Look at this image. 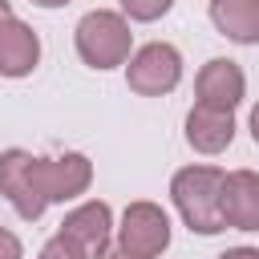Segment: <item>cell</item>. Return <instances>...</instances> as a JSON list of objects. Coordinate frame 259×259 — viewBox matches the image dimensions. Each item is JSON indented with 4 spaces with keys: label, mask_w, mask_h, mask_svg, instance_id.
Returning <instances> with one entry per match:
<instances>
[{
    "label": "cell",
    "mask_w": 259,
    "mask_h": 259,
    "mask_svg": "<svg viewBox=\"0 0 259 259\" xmlns=\"http://www.w3.org/2000/svg\"><path fill=\"white\" fill-rule=\"evenodd\" d=\"M170 198L194 235H219L227 227V219H223V170L219 166H182L170 178Z\"/></svg>",
    "instance_id": "cell-1"
},
{
    "label": "cell",
    "mask_w": 259,
    "mask_h": 259,
    "mask_svg": "<svg viewBox=\"0 0 259 259\" xmlns=\"http://www.w3.org/2000/svg\"><path fill=\"white\" fill-rule=\"evenodd\" d=\"M73 40H77V57L89 69H117L130 61V49H134L130 20L121 12H109V8L85 12L73 28Z\"/></svg>",
    "instance_id": "cell-2"
},
{
    "label": "cell",
    "mask_w": 259,
    "mask_h": 259,
    "mask_svg": "<svg viewBox=\"0 0 259 259\" xmlns=\"http://www.w3.org/2000/svg\"><path fill=\"white\" fill-rule=\"evenodd\" d=\"M182 81V53L166 40H150L138 53H130L125 65V85L142 97H162Z\"/></svg>",
    "instance_id": "cell-3"
},
{
    "label": "cell",
    "mask_w": 259,
    "mask_h": 259,
    "mask_svg": "<svg viewBox=\"0 0 259 259\" xmlns=\"http://www.w3.org/2000/svg\"><path fill=\"white\" fill-rule=\"evenodd\" d=\"M32 186L45 202H69L89 190L93 182V162L85 154H61V158H32L28 162Z\"/></svg>",
    "instance_id": "cell-4"
},
{
    "label": "cell",
    "mask_w": 259,
    "mask_h": 259,
    "mask_svg": "<svg viewBox=\"0 0 259 259\" xmlns=\"http://www.w3.org/2000/svg\"><path fill=\"white\" fill-rule=\"evenodd\" d=\"M117 243L142 259H158L166 247H170V219L158 202L150 198H138L125 206L121 214V227H117Z\"/></svg>",
    "instance_id": "cell-5"
},
{
    "label": "cell",
    "mask_w": 259,
    "mask_h": 259,
    "mask_svg": "<svg viewBox=\"0 0 259 259\" xmlns=\"http://www.w3.org/2000/svg\"><path fill=\"white\" fill-rule=\"evenodd\" d=\"M28 162H32V154L28 150H4L0 154V194L12 202V210L20 214V219H40L45 214V198L36 194V186H32V174H28Z\"/></svg>",
    "instance_id": "cell-6"
},
{
    "label": "cell",
    "mask_w": 259,
    "mask_h": 259,
    "mask_svg": "<svg viewBox=\"0 0 259 259\" xmlns=\"http://www.w3.org/2000/svg\"><path fill=\"white\" fill-rule=\"evenodd\" d=\"M194 93L202 105H214V109H235L243 97H247V77L243 69L231 61V57H214L198 69L194 77Z\"/></svg>",
    "instance_id": "cell-7"
},
{
    "label": "cell",
    "mask_w": 259,
    "mask_h": 259,
    "mask_svg": "<svg viewBox=\"0 0 259 259\" xmlns=\"http://www.w3.org/2000/svg\"><path fill=\"white\" fill-rule=\"evenodd\" d=\"M223 219L231 231H259V174L255 170L223 174Z\"/></svg>",
    "instance_id": "cell-8"
},
{
    "label": "cell",
    "mask_w": 259,
    "mask_h": 259,
    "mask_svg": "<svg viewBox=\"0 0 259 259\" xmlns=\"http://www.w3.org/2000/svg\"><path fill=\"white\" fill-rule=\"evenodd\" d=\"M186 142L198 154H223L235 142V109H214L198 101L186 113Z\"/></svg>",
    "instance_id": "cell-9"
},
{
    "label": "cell",
    "mask_w": 259,
    "mask_h": 259,
    "mask_svg": "<svg viewBox=\"0 0 259 259\" xmlns=\"http://www.w3.org/2000/svg\"><path fill=\"white\" fill-rule=\"evenodd\" d=\"M36 61H40V36L24 20L8 16L0 24V77H28Z\"/></svg>",
    "instance_id": "cell-10"
},
{
    "label": "cell",
    "mask_w": 259,
    "mask_h": 259,
    "mask_svg": "<svg viewBox=\"0 0 259 259\" xmlns=\"http://www.w3.org/2000/svg\"><path fill=\"white\" fill-rule=\"evenodd\" d=\"M109 231H113V210L101 198H89V202L73 206L65 214V223H61V235H69L73 243H81L89 255H97L109 243Z\"/></svg>",
    "instance_id": "cell-11"
},
{
    "label": "cell",
    "mask_w": 259,
    "mask_h": 259,
    "mask_svg": "<svg viewBox=\"0 0 259 259\" xmlns=\"http://www.w3.org/2000/svg\"><path fill=\"white\" fill-rule=\"evenodd\" d=\"M210 24L235 45H259V0H210Z\"/></svg>",
    "instance_id": "cell-12"
},
{
    "label": "cell",
    "mask_w": 259,
    "mask_h": 259,
    "mask_svg": "<svg viewBox=\"0 0 259 259\" xmlns=\"http://www.w3.org/2000/svg\"><path fill=\"white\" fill-rule=\"evenodd\" d=\"M117 4H121V16H125V20H142V24H146V20L166 16L174 0H117Z\"/></svg>",
    "instance_id": "cell-13"
},
{
    "label": "cell",
    "mask_w": 259,
    "mask_h": 259,
    "mask_svg": "<svg viewBox=\"0 0 259 259\" xmlns=\"http://www.w3.org/2000/svg\"><path fill=\"white\" fill-rule=\"evenodd\" d=\"M85 255H89V251H85L81 243H73L69 235H61V231H57V235L40 247V255H36V259H85Z\"/></svg>",
    "instance_id": "cell-14"
},
{
    "label": "cell",
    "mask_w": 259,
    "mask_h": 259,
    "mask_svg": "<svg viewBox=\"0 0 259 259\" xmlns=\"http://www.w3.org/2000/svg\"><path fill=\"white\" fill-rule=\"evenodd\" d=\"M20 255H24L20 239H16L8 227H0V259H20Z\"/></svg>",
    "instance_id": "cell-15"
},
{
    "label": "cell",
    "mask_w": 259,
    "mask_h": 259,
    "mask_svg": "<svg viewBox=\"0 0 259 259\" xmlns=\"http://www.w3.org/2000/svg\"><path fill=\"white\" fill-rule=\"evenodd\" d=\"M93 259H142V255H134V251H125L121 243H105V247H101V251H97Z\"/></svg>",
    "instance_id": "cell-16"
},
{
    "label": "cell",
    "mask_w": 259,
    "mask_h": 259,
    "mask_svg": "<svg viewBox=\"0 0 259 259\" xmlns=\"http://www.w3.org/2000/svg\"><path fill=\"white\" fill-rule=\"evenodd\" d=\"M219 259H259V247H231V251H223Z\"/></svg>",
    "instance_id": "cell-17"
},
{
    "label": "cell",
    "mask_w": 259,
    "mask_h": 259,
    "mask_svg": "<svg viewBox=\"0 0 259 259\" xmlns=\"http://www.w3.org/2000/svg\"><path fill=\"white\" fill-rule=\"evenodd\" d=\"M251 138H255V146H259V105L251 109Z\"/></svg>",
    "instance_id": "cell-18"
},
{
    "label": "cell",
    "mask_w": 259,
    "mask_h": 259,
    "mask_svg": "<svg viewBox=\"0 0 259 259\" xmlns=\"http://www.w3.org/2000/svg\"><path fill=\"white\" fill-rule=\"evenodd\" d=\"M36 8H65V4H73V0H32Z\"/></svg>",
    "instance_id": "cell-19"
},
{
    "label": "cell",
    "mask_w": 259,
    "mask_h": 259,
    "mask_svg": "<svg viewBox=\"0 0 259 259\" xmlns=\"http://www.w3.org/2000/svg\"><path fill=\"white\" fill-rule=\"evenodd\" d=\"M8 16H12V4H8V0H0V24H4Z\"/></svg>",
    "instance_id": "cell-20"
}]
</instances>
